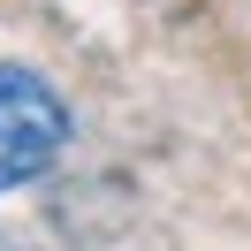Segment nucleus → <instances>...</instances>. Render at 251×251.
Masks as SVG:
<instances>
[{
	"label": "nucleus",
	"instance_id": "f257e3e1",
	"mask_svg": "<svg viewBox=\"0 0 251 251\" xmlns=\"http://www.w3.org/2000/svg\"><path fill=\"white\" fill-rule=\"evenodd\" d=\"M69 145V107L38 69L0 61V190H23L61 160Z\"/></svg>",
	"mask_w": 251,
	"mask_h": 251
}]
</instances>
